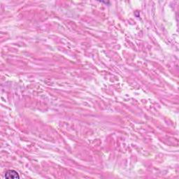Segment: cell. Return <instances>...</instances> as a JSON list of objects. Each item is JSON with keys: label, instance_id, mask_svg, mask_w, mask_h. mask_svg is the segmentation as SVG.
Wrapping results in <instances>:
<instances>
[{"label": "cell", "instance_id": "6da1fadb", "mask_svg": "<svg viewBox=\"0 0 179 179\" xmlns=\"http://www.w3.org/2000/svg\"><path fill=\"white\" fill-rule=\"evenodd\" d=\"M5 178L8 179H18L20 178V176L15 170H8L5 173Z\"/></svg>", "mask_w": 179, "mask_h": 179}]
</instances>
